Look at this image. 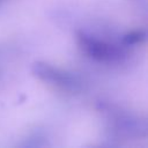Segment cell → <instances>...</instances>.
<instances>
[{"label":"cell","mask_w":148,"mask_h":148,"mask_svg":"<svg viewBox=\"0 0 148 148\" xmlns=\"http://www.w3.org/2000/svg\"><path fill=\"white\" fill-rule=\"evenodd\" d=\"M76 39L79 47L82 50V52L96 61L119 62L128 57V52L125 49L126 46L123 44L121 46L111 44L105 40L97 39L82 31H79L76 34Z\"/></svg>","instance_id":"obj_1"},{"label":"cell","mask_w":148,"mask_h":148,"mask_svg":"<svg viewBox=\"0 0 148 148\" xmlns=\"http://www.w3.org/2000/svg\"><path fill=\"white\" fill-rule=\"evenodd\" d=\"M31 73L34 76L43 82L56 86L69 92H79L83 88V82L80 76L68 71L56 67L45 61H35L31 65Z\"/></svg>","instance_id":"obj_2"},{"label":"cell","mask_w":148,"mask_h":148,"mask_svg":"<svg viewBox=\"0 0 148 148\" xmlns=\"http://www.w3.org/2000/svg\"><path fill=\"white\" fill-rule=\"evenodd\" d=\"M111 116L109 131L116 138H143L147 135L148 126L145 119L125 112H109Z\"/></svg>","instance_id":"obj_3"},{"label":"cell","mask_w":148,"mask_h":148,"mask_svg":"<svg viewBox=\"0 0 148 148\" xmlns=\"http://www.w3.org/2000/svg\"><path fill=\"white\" fill-rule=\"evenodd\" d=\"M147 39V32L145 30H133L126 32L121 37V44L125 46H132L135 44H140Z\"/></svg>","instance_id":"obj_4"},{"label":"cell","mask_w":148,"mask_h":148,"mask_svg":"<svg viewBox=\"0 0 148 148\" xmlns=\"http://www.w3.org/2000/svg\"><path fill=\"white\" fill-rule=\"evenodd\" d=\"M47 145H49L47 140L44 136L39 135V134H35V135L25 139L22 143H20L21 147H34V148H36V147H45Z\"/></svg>","instance_id":"obj_5"}]
</instances>
